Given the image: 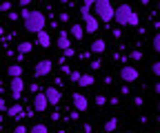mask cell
Segmentation results:
<instances>
[{"label": "cell", "instance_id": "36", "mask_svg": "<svg viewBox=\"0 0 160 133\" xmlns=\"http://www.w3.org/2000/svg\"><path fill=\"white\" fill-rule=\"evenodd\" d=\"M133 104L136 107H142V98H133Z\"/></svg>", "mask_w": 160, "mask_h": 133}, {"label": "cell", "instance_id": "23", "mask_svg": "<svg viewBox=\"0 0 160 133\" xmlns=\"http://www.w3.org/2000/svg\"><path fill=\"white\" fill-rule=\"evenodd\" d=\"M67 75L71 78V82H78V78H80V71H73V69H71V71H69Z\"/></svg>", "mask_w": 160, "mask_h": 133}, {"label": "cell", "instance_id": "25", "mask_svg": "<svg viewBox=\"0 0 160 133\" xmlns=\"http://www.w3.org/2000/svg\"><path fill=\"white\" fill-rule=\"evenodd\" d=\"M151 73L156 75V78L160 75V62H153V64H151Z\"/></svg>", "mask_w": 160, "mask_h": 133}, {"label": "cell", "instance_id": "41", "mask_svg": "<svg viewBox=\"0 0 160 133\" xmlns=\"http://www.w3.org/2000/svg\"><path fill=\"white\" fill-rule=\"evenodd\" d=\"M0 126H2V116H0Z\"/></svg>", "mask_w": 160, "mask_h": 133}, {"label": "cell", "instance_id": "1", "mask_svg": "<svg viewBox=\"0 0 160 133\" xmlns=\"http://www.w3.org/2000/svg\"><path fill=\"white\" fill-rule=\"evenodd\" d=\"M25 29H27V33H38L40 29H45V13L42 11H29L25 18Z\"/></svg>", "mask_w": 160, "mask_h": 133}, {"label": "cell", "instance_id": "14", "mask_svg": "<svg viewBox=\"0 0 160 133\" xmlns=\"http://www.w3.org/2000/svg\"><path fill=\"white\" fill-rule=\"evenodd\" d=\"M58 47H60V51L67 49V47H71V42H69V33H67V31H60V36H58Z\"/></svg>", "mask_w": 160, "mask_h": 133}, {"label": "cell", "instance_id": "28", "mask_svg": "<svg viewBox=\"0 0 160 133\" xmlns=\"http://www.w3.org/2000/svg\"><path fill=\"white\" fill-rule=\"evenodd\" d=\"M131 60H136V62L142 60V51H133V53H131Z\"/></svg>", "mask_w": 160, "mask_h": 133}, {"label": "cell", "instance_id": "18", "mask_svg": "<svg viewBox=\"0 0 160 133\" xmlns=\"http://www.w3.org/2000/svg\"><path fill=\"white\" fill-rule=\"evenodd\" d=\"M18 51H20V53H31V51H33V45H31V42H20V45H18Z\"/></svg>", "mask_w": 160, "mask_h": 133}, {"label": "cell", "instance_id": "15", "mask_svg": "<svg viewBox=\"0 0 160 133\" xmlns=\"http://www.w3.org/2000/svg\"><path fill=\"white\" fill-rule=\"evenodd\" d=\"M78 84H80V87H91V84H93V75H91V73H80Z\"/></svg>", "mask_w": 160, "mask_h": 133}, {"label": "cell", "instance_id": "7", "mask_svg": "<svg viewBox=\"0 0 160 133\" xmlns=\"http://www.w3.org/2000/svg\"><path fill=\"white\" fill-rule=\"evenodd\" d=\"M82 20H85V31H87V33H96V31H98V18H96L91 11L82 16Z\"/></svg>", "mask_w": 160, "mask_h": 133}, {"label": "cell", "instance_id": "27", "mask_svg": "<svg viewBox=\"0 0 160 133\" xmlns=\"http://www.w3.org/2000/svg\"><path fill=\"white\" fill-rule=\"evenodd\" d=\"M62 55H65V58H71V55H76V51L71 47H67V49H62Z\"/></svg>", "mask_w": 160, "mask_h": 133}, {"label": "cell", "instance_id": "20", "mask_svg": "<svg viewBox=\"0 0 160 133\" xmlns=\"http://www.w3.org/2000/svg\"><path fill=\"white\" fill-rule=\"evenodd\" d=\"M29 131L31 133H47V124H33Z\"/></svg>", "mask_w": 160, "mask_h": 133}, {"label": "cell", "instance_id": "40", "mask_svg": "<svg viewBox=\"0 0 160 133\" xmlns=\"http://www.w3.org/2000/svg\"><path fill=\"white\" fill-rule=\"evenodd\" d=\"M140 2H142V5H149V0H140Z\"/></svg>", "mask_w": 160, "mask_h": 133}, {"label": "cell", "instance_id": "33", "mask_svg": "<svg viewBox=\"0 0 160 133\" xmlns=\"http://www.w3.org/2000/svg\"><path fill=\"white\" fill-rule=\"evenodd\" d=\"M78 116H80V111H76V109L69 113V118H71V120H78Z\"/></svg>", "mask_w": 160, "mask_h": 133}, {"label": "cell", "instance_id": "8", "mask_svg": "<svg viewBox=\"0 0 160 133\" xmlns=\"http://www.w3.org/2000/svg\"><path fill=\"white\" fill-rule=\"evenodd\" d=\"M73 109L76 111H80V113H85L87 111V107H89V100H87V96H82V93H73Z\"/></svg>", "mask_w": 160, "mask_h": 133}, {"label": "cell", "instance_id": "5", "mask_svg": "<svg viewBox=\"0 0 160 133\" xmlns=\"http://www.w3.org/2000/svg\"><path fill=\"white\" fill-rule=\"evenodd\" d=\"M51 69H53V60H38L33 73H36V78H45V75L51 73Z\"/></svg>", "mask_w": 160, "mask_h": 133}, {"label": "cell", "instance_id": "39", "mask_svg": "<svg viewBox=\"0 0 160 133\" xmlns=\"http://www.w3.org/2000/svg\"><path fill=\"white\" fill-rule=\"evenodd\" d=\"M0 36H5V29H2V25H0Z\"/></svg>", "mask_w": 160, "mask_h": 133}, {"label": "cell", "instance_id": "10", "mask_svg": "<svg viewBox=\"0 0 160 133\" xmlns=\"http://www.w3.org/2000/svg\"><path fill=\"white\" fill-rule=\"evenodd\" d=\"M36 38H38V42H36V45H40L42 49H49V47H51V36H49L45 29H40V31L36 33Z\"/></svg>", "mask_w": 160, "mask_h": 133}, {"label": "cell", "instance_id": "3", "mask_svg": "<svg viewBox=\"0 0 160 133\" xmlns=\"http://www.w3.org/2000/svg\"><path fill=\"white\" fill-rule=\"evenodd\" d=\"M131 16H133V9H131V5H127V2L113 9V18H116V22H118L120 27H127Z\"/></svg>", "mask_w": 160, "mask_h": 133}, {"label": "cell", "instance_id": "9", "mask_svg": "<svg viewBox=\"0 0 160 133\" xmlns=\"http://www.w3.org/2000/svg\"><path fill=\"white\" fill-rule=\"evenodd\" d=\"M33 109L40 111V113L49 109V102H47V96H45V93H38V91H36V96H33Z\"/></svg>", "mask_w": 160, "mask_h": 133}, {"label": "cell", "instance_id": "32", "mask_svg": "<svg viewBox=\"0 0 160 133\" xmlns=\"http://www.w3.org/2000/svg\"><path fill=\"white\" fill-rule=\"evenodd\" d=\"M7 107H9V104H7V100H5V98H0V111H5Z\"/></svg>", "mask_w": 160, "mask_h": 133}, {"label": "cell", "instance_id": "34", "mask_svg": "<svg viewBox=\"0 0 160 133\" xmlns=\"http://www.w3.org/2000/svg\"><path fill=\"white\" fill-rule=\"evenodd\" d=\"M7 16H9V20H18V13L16 11H7Z\"/></svg>", "mask_w": 160, "mask_h": 133}, {"label": "cell", "instance_id": "30", "mask_svg": "<svg viewBox=\"0 0 160 133\" xmlns=\"http://www.w3.org/2000/svg\"><path fill=\"white\" fill-rule=\"evenodd\" d=\"M60 22H69V13H67V11L60 13Z\"/></svg>", "mask_w": 160, "mask_h": 133}, {"label": "cell", "instance_id": "12", "mask_svg": "<svg viewBox=\"0 0 160 133\" xmlns=\"http://www.w3.org/2000/svg\"><path fill=\"white\" fill-rule=\"evenodd\" d=\"M5 113L9 118H16V120H22V104H11L5 109Z\"/></svg>", "mask_w": 160, "mask_h": 133}, {"label": "cell", "instance_id": "38", "mask_svg": "<svg viewBox=\"0 0 160 133\" xmlns=\"http://www.w3.org/2000/svg\"><path fill=\"white\" fill-rule=\"evenodd\" d=\"M82 5H87V7H91V5H93V0H82Z\"/></svg>", "mask_w": 160, "mask_h": 133}, {"label": "cell", "instance_id": "16", "mask_svg": "<svg viewBox=\"0 0 160 133\" xmlns=\"http://www.w3.org/2000/svg\"><path fill=\"white\" fill-rule=\"evenodd\" d=\"M7 75H9V78H18V75H22V64H9Z\"/></svg>", "mask_w": 160, "mask_h": 133}, {"label": "cell", "instance_id": "26", "mask_svg": "<svg viewBox=\"0 0 160 133\" xmlns=\"http://www.w3.org/2000/svg\"><path fill=\"white\" fill-rule=\"evenodd\" d=\"M96 104H98V107H105V104H107V98H105V96H96Z\"/></svg>", "mask_w": 160, "mask_h": 133}, {"label": "cell", "instance_id": "6", "mask_svg": "<svg viewBox=\"0 0 160 133\" xmlns=\"http://www.w3.org/2000/svg\"><path fill=\"white\" fill-rule=\"evenodd\" d=\"M45 96H47L49 107H56V104H60V100H62V93H60L58 87H49V89H45Z\"/></svg>", "mask_w": 160, "mask_h": 133}, {"label": "cell", "instance_id": "35", "mask_svg": "<svg viewBox=\"0 0 160 133\" xmlns=\"http://www.w3.org/2000/svg\"><path fill=\"white\" fill-rule=\"evenodd\" d=\"M13 131H16V133H27V126H22V124H20V126H16Z\"/></svg>", "mask_w": 160, "mask_h": 133}, {"label": "cell", "instance_id": "31", "mask_svg": "<svg viewBox=\"0 0 160 133\" xmlns=\"http://www.w3.org/2000/svg\"><path fill=\"white\" fill-rule=\"evenodd\" d=\"M89 11H91V7H87V5L80 7V16H85V13H89Z\"/></svg>", "mask_w": 160, "mask_h": 133}, {"label": "cell", "instance_id": "29", "mask_svg": "<svg viewBox=\"0 0 160 133\" xmlns=\"http://www.w3.org/2000/svg\"><path fill=\"white\" fill-rule=\"evenodd\" d=\"M0 11H11V2H9V0H7V2H2V5H0Z\"/></svg>", "mask_w": 160, "mask_h": 133}, {"label": "cell", "instance_id": "2", "mask_svg": "<svg viewBox=\"0 0 160 133\" xmlns=\"http://www.w3.org/2000/svg\"><path fill=\"white\" fill-rule=\"evenodd\" d=\"M91 9L96 11L93 16L98 18V20H102V22L113 20V7H111V0H93Z\"/></svg>", "mask_w": 160, "mask_h": 133}, {"label": "cell", "instance_id": "24", "mask_svg": "<svg viewBox=\"0 0 160 133\" xmlns=\"http://www.w3.org/2000/svg\"><path fill=\"white\" fill-rule=\"evenodd\" d=\"M89 67L96 71V69H100V67H102V60H100V58H98V60H91V62H89Z\"/></svg>", "mask_w": 160, "mask_h": 133}, {"label": "cell", "instance_id": "19", "mask_svg": "<svg viewBox=\"0 0 160 133\" xmlns=\"http://www.w3.org/2000/svg\"><path fill=\"white\" fill-rule=\"evenodd\" d=\"M116 126H118V118H116V116H113V118H109V120L105 122V131H113Z\"/></svg>", "mask_w": 160, "mask_h": 133}, {"label": "cell", "instance_id": "21", "mask_svg": "<svg viewBox=\"0 0 160 133\" xmlns=\"http://www.w3.org/2000/svg\"><path fill=\"white\" fill-rule=\"evenodd\" d=\"M138 22H140V18H138V13L133 11V16L129 18V25H127V27H138Z\"/></svg>", "mask_w": 160, "mask_h": 133}, {"label": "cell", "instance_id": "37", "mask_svg": "<svg viewBox=\"0 0 160 133\" xmlns=\"http://www.w3.org/2000/svg\"><path fill=\"white\" fill-rule=\"evenodd\" d=\"M31 5V0H20V7H29Z\"/></svg>", "mask_w": 160, "mask_h": 133}, {"label": "cell", "instance_id": "17", "mask_svg": "<svg viewBox=\"0 0 160 133\" xmlns=\"http://www.w3.org/2000/svg\"><path fill=\"white\" fill-rule=\"evenodd\" d=\"M71 36L76 38V40H82V36H85V29L80 27V25H73V27H71Z\"/></svg>", "mask_w": 160, "mask_h": 133}, {"label": "cell", "instance_id": "4", "mask_svg": "<svg viewBox=\"0 0 160 133\" xmlns=\"http://www.w3.org/2000/svg\"><path fill=\"white\" fill-rule=\"evenodd\" d=\"M138 78H140V73H138V69H136V67H131V64H125L122 69H120V80H122V82L131 84V82H136Z\"/></svg>", "mask_w": 160, "mask_h": 133}, {"label": "cell", "instance_id": "22", "mask_svg": "<svg viewBox=\"0 0 160 133\" xmlns=\"http://www.w3.org/2000/svg\"><path fill=\"white\" fill-rule=\"evenodd\" d=\"M151 47H153V51H160V36H158V33L153 36V40H151Z\"/></svg>", "mask_w": 160, "mask_h": 133}, {"label": "cell", "instance_id": "13", "mask_svg": "<svg viewBox=\"0 0 160 133\" xmlns=\"http://www.w3.org/2000/svg\"><path fill=\"white\" fill-rule=\"evenodd\" d=\"M105 49H107V42L102 40V38L93 40V42H91V47H89V51H91V53H102Z\"/></svg>", "mask_w": 160, "mask_h": 133}, {"label": "cell", "instance_id": "42", "mask_svg": "<svg viewBox=\"0 0 160 133\" xmlns=\"http://www.w3.org/2000/svg\"><path fill=\"white\" fill-rule=\"evenodd\" d=\"M60 2H69V0H60Z\"/></svg>", "mask_w": 160, "mask_h": 133}, {"label": "cell", "instance_id": "11", "mask_svg": "<svg viewBox=\"0 0 160 133\" xmlns=\"http://www.w3.org/2000/svg\"><path fill=\"white\" fill-rule=\"evenodd\" d=\"M22 89H25L22 75H18V78H11V80H9V91H11V93H22Z\"/></svg>", "mask_w": 160, "mask_h": 133}]
</instances>
